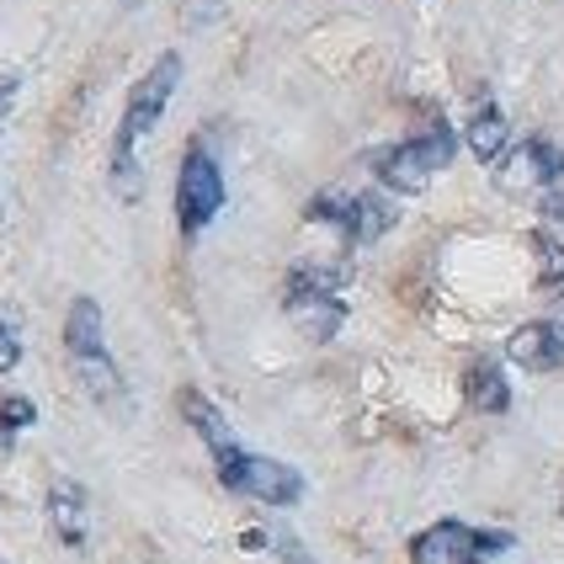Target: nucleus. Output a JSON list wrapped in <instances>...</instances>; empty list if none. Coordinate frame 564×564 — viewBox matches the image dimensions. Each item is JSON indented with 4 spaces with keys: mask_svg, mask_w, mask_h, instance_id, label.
Returning a JSON list of instances; mask_svg holds the SVG:
<instances>
[{
    "mask_svg": "<svg viewBox=\"0 0 564 564\" xmlns=\"http://www.w3.org/2000/svg\"><path fill=\"white\" fill-rule=\"evenodd\" d=\"M533 256H538V282H543V288H560V282H564V246H560V240L538 229V235H533Z\"/></svg>",
    "mask_w": 564,
    "mask_h": 564,
    "instance_id": "nucleus-16",
    "label": "nucleus"
},
{
    "mask_svg": "<svg viewBox=\"0 0 564 564\" xmlns=\"http://www.w3.org/2000/svg\"><path fill=\"white\" fill-rule=\"evenodd\" d=\"M346 267H325V261H299L288 272V293H341Z\"/></svg>",
    "mask_w": 564,
    "mask_h": 564,
    "instance_id": "nucleus-15",
    "label": "nucleus"
},
{
    "mask_svg": "<svg viewBox=\"0 0 564 564\" xmlns=\"http://www.w3.org/2000/svg\"><path fill=\"white\" fill-rule=\"evenodd\" d=\"M464 139H469V150L485 160V165H501V155L511 150V144H506V112L490 101V96H479V107L469 112Z\"/></svg>",
    "mask_w": 564,
    "mask_h": 564,
    "instance_id": "nucleus-14",
    "label": "nucleus"
},
{
    "mask_svg": "<svg viewBox=\"0 0 564 564\" xmlns=\"http://www.w3.org/2000/svg\"><path fill=\"white\" fill-rule=\"evenodd\" d=\"M543 214H549L554 224H564V187H554L549 197H543Z\"/></svg>",
    "mask_w": 564,
    "mask_h": 564,
    "instance_id": "nucleus-19",
    "label": "nucleus"
},
{
    "mask_svg": "<svg viewBox=\"0 0 564 564\" xmlns=\"http://www.w3.org/2000/svg\"><path fill=\"white\" fill-rule=\"evenodd\" d=\"M214 469H219L224 490L251 496V501H261V506H299L304 501V474L293 469V464H278V458H261V453L235 447V453L219 458Z\"/></svg>",
    "mask_w": 564,
    "mask_h": 564,
    "instance_id": "nucleus-4",
    "label": "nucleus"
},
{
    "mask_svg": "<svg viewBox=\"0 0 564 564\" xmlns=\"http://www.w3.org/2000/svg\"><path fill=\"white\" fill-rule=\"evenodd\" d=\"M176 86H182V54H165V59L150 64V75L128 91L123 123H118V139H112V176H118L128 192H139V144H144V133L165 118Z\"/></svg>",
    "mask_w": 564,
    "mask_h": 564,
    "instance_id": "nucleus-1",
    "label": "nucleus"
},
{
    "mask_svg": "<svg viewBox=\"0 0 564 564\" xmlns=\"http://www.w3.org/2000/svg\"><path fill=\"white\" fill-rule=\"evenodd\" d=\"M37 421V405L32 400H22V394H6L0 400V442H11L22 426H32Z\"/></svg>",
    "mask_w": 564,
    "mask_h": 564,
    "instance_id": "nucleus-17",
    "label": "nucleus"
},
{
    "mask_svg": "<svg viewBox=\"0 0 564 564\" xmlns=\"http://www.w3.org/2000/svg\"><path fill=\"white\" fill-rule=\"evenodd\" d=\"M48 522H54L59 543H69V549L86 543V490L75 479H54L48 485Z\"/></svg>",
    "mask_w": 564,
    "mask_h": 564,
    "instance_id": "nucleus-13",
    "label": "nucleus"
},
{
    "mask_svg": "<svg viewBox=\"0 0 564 564\" xmlns=\"http://www.w3.org/2000/svg\"><path fill=\"white\" fill-rule=\"evenodd\" d=\"M310 219L336 224L346 240H357V246H373L378 235L394 229V203L378 197V192H325V197L310 203Z\"/></svg>",
    "mask_w": 564,
    "mask_h": 564,
    "instance_id": "nucleus-7",
    "label": "nucleus"
},
{
    "mask_svg": "<svg viewBox=\"0 0 564 564\" xmlns=\"http://www.w3.org/2000/svg\"><path fill=\"white\" fill-rule=\"evenodd\" d=\"M64 351H69V362H75L80 383L91 389L96 405L118 410V400H123V378H118V362H112V351H107V330H101V304H96V299H75V304H69Z\"/></svg>",
    "mask_w": 564,
    "mask_h": 564,
    "instance_id": "nucleus-2",
    "label": "nucleus"
},
{
    "mask_svg": "<svg viewBox=\"0 0 564 564\" xmlns=\"http://www.w3.org/2000/svg\"><path fill=\"white\" fill-rule=\"evenodd\" d=\"M288 314H293V325H299L314 346H325L346 325L341 293H288Z\"/></svg>",
    "mask_w": 564,
    "mask_h": 564,
    "instance_id": "nucleus-10",
    "label": "nucleus"
},
{
    "mask_svg": "<svg viewBox=\"0 0 564 564\" xmlns=\"http://www.w3.org/2000/svg\"><path fill=\"white\" fill-rule=\"evenodd\" d=\"M506 362L528 368V373H554L564 368V319H533L522 330H511Z\"/></svg>",
    "mask_w": 564,
    "mask_h": 564,
    "instance_id": "nucleus-9",
    "label": "nucleus"
},
{
    "mask_svg": "<svg viewBox=\"0 0 564 564\" xmlns=\"http://www.w3.org/2000/svg\"><path fill=\"white\" fill-rule=\"evenodd\" d=\"M506 549H517L511 533H485V528L458 522V517L432 522L426 533L410 538V560L415 564H485L490 554H506Z\"/></svg>",
    "mask_w": 564,
    "mask_h": 564,
    "instance_id": "nucleus-5",
    "label": "nucleus"
},
{
    "mask_svg": "<svg viewBox=\"0 0 564 564\" xmlns=\"http://www.w3.org/2000/svg\"><path fill=\"white\" fill-rule=\"evenodd\" d=\"M219 214H224V171L203 144H192L182 155V171H176V229L192 240Z\"/></svg>",
    "mask_w": 564,
    "mask_h": 564,
    "instance_id": "nucleus-6",
    "label": "nucleus"
},
{
    "mask_svg": "<svg viewBox=\"0 0 564 564\" xmlns=\"http://www.w3.org/2000/svg\"><path fill=\"white\" fill-rule=\"evenodd\" d=\"M458 155V139H453V128L447 123H432L426 133H415V139H400V144H389L383 155H373V171L378 182L389 192H421L437 171H447Z\"/></svg>",
    "mask_w": 564,
    "mask_h": 564,
    "instance_id": "nucleus-3",
    "label": "nucleus"
},
{
    "mask_svg": "<svg viewBox=\"0 0 564 564\" xmlns=\"http://www.w3.org/2000/svg\"><path fill=\"white\" fill-rule=\"evenodd\" d=\"M22 362V341H17V325H11V314H0V373H11Z\"/></svg>",
    "mask_w": 564,
    "mask_h": 564,
    "instance_id": "nucleus-18",
    "label": "nucleus"
},
{
    "mask_svg": "<svg viewBox=\"0 0 564 564\" xmlns=\"http://www.w3.org/2000/svg\"><path fill=\"white\" fill-rule=\"evenodd\" d=\"M182 415H187V426L203 437V447L214 453V464L219 458H229L240 442H235V432H229V421H224V410L208 400V394H197V389H182Z\"/></svg>",
    "mask_w": 564,
    "mask_h": 564,
    "instance_id": "nucleus-11",
    "label": "nucleus"
},
{
    "mask_svg": "<svg viewBox=\"0 0 564 564\" xmlns=\"http://www.w3.org/2000/svg\"><path fill=\"white\" fill-rule=\"evenodd\" d=\"M464 400H469V410H485V415L511 410V383H506L496 357H474L469 362V373H464Z\"/></svg>",
    "mask_w": 564,
    "mask_h": 564,
    "instance_id": "nucleus-12",
    "label": "nucleus"
},
{
    "mask_svg": "<svg viewBox=\"0 0 564 564\" xmlns=\"http://www.w3.org/2000/svg\"><path fill=\"white\" fill-rule=\"evenodd\" d=\"M496 171H501L506 187H560L564 155L560 144H549V139H522V144L506 150Z\"/></svg>",
    "mask_w": 564,
    "mask_h": 564,
    "instance_id": "nucleus-8",
    "label": "nucleus"
}]
</instances>
